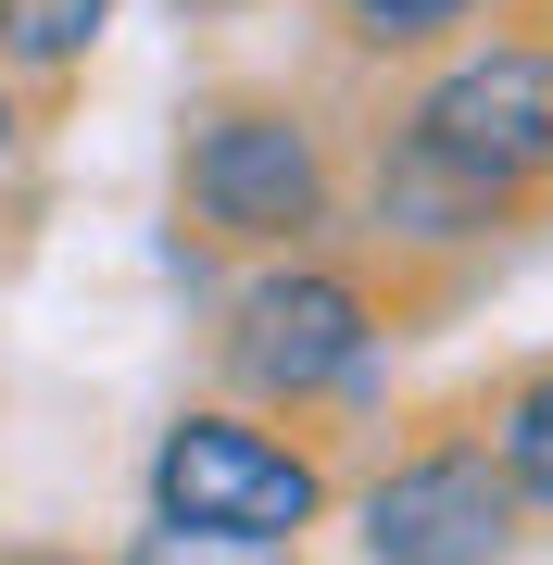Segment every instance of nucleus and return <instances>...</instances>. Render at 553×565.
I'll use <instances>...</instances> for the list:
<instances>
[{"label": "nucleus", "instance_id": "7ed1b4c3", "mask_svg": "<svg viewBox=\"0 0 553 565\" xmlns=\"http://www.w3.org/2000/svg\"><path fill=\"white\" fill-rule=\"evenodd\" d=\"M315 515H328V465H315V440H289V427L240 415V403H189L164 440H151V527L302 553Z\"/></svg>", "mask_w": 553, "mask_h": 565}, {"label": "nucleus", "instance_id": "0eeeda50", "mask_svg": "<svg viewBox=\"0 0 553 565\" xmlns=\"http://www.w3.org/2000/svg\"><path fill=\"white\" fill-rule=\"evenodd\" d=\"M478 13H491V0H328L340 39L352 51H390V63H428L453 39H478Z\"/></svg>", "mask_w": 553, "mask_h": 565}, {"label": "nucleus", "instance_id": "20e7f679", "mask_svg": "<svg viewBox=\"0 0 553 565\" xmlns=\"http://www.w3.org/2000/svg\"><path fill=\"white\" fill-rule=\"evenodd\" d=\"M214 364L252 390V403H328L377 364V302L340 277V264H252L226 289V327H214Z\"/></svg>", "mask_w": 553, "mask_h": 565}, {"label": "nucleus", "instance_id": "6e6552de", "mask_svg": "<svg viewBox=\"0 0 553 565\" xmlns=\"http://www.w3.org/2000/svg\"><path fill=\"white\" fill-rule=\"evenodd\" d=\"M491 465L515 478V503L553 515V352L529 364V377H503V403H491Z\"/></svg>", "mask_w": 553, "mask_h": 565}, {"label": "nucleus", "instance_id": "9d476101", "mask_svg": "<svg viewBox=\"0 0 553 565\" xmlns=\"http://www.w3.org/2000/svg\"><path fill=\"white\" fill-rule=\"evenodd\" d=\"M25 163V102H13V76H0V177Z\"/></svg>", "mask_w": 553, "mask_h": 565}, {"label": "nucleus", "instance_id": "423d86ee", "mask_svg": "<svg viewBox=\"0 0 553 565\" xmlns=\"http://www.w3.org/2000/svg\"><path fill=\"white\" fill-rule=\"evenodd\" d=\"M102 39H114V0H0V76L13 88L76 76Z\"/></svg>", "mask_w": 553, "mask_h": 565}, {"label": "nucleus", "instance_id": "39448f33", "mask_svg": "<svg viewBox=\"0 0 553 565\" xmlns=\"http://www.w3.org/2000/svg\"><path fill=\"white\" fill-rule=\"evenodd\" d=\"M515 478L491 465V440H415L352 490V541L365 565H503L515 553Z\"/></svg>", "mask_w": 553, "mask_h": 565}, {"label": "nucleus", "instance_id": "9b49d317", "mask_svg": "<svg viewBox=\"0 0 553 565\" xmlns=\"http://www.w3.org/2000/svg\"><path fill=\"white\" fill-rule=\"evenodd\" d=\"M202 13H214V0H202Z\"/></svg>", "mask_w": 553, "mask_h": 565}, {"label": "nucleus", "instance_id": "1a4fd4ad", "mask_svg": "<svg viewBox=\"0 0 553 565\" xmlns=\"http://www.w3.org/2000/svg\"><path fill=\"white\" fill-rule=\"evenodd\" d=\"M126 565H277V553H252V541H189V527H139Z\"/></svg>", "mask_w": 553, "mask_h": 565}, {"label": "nucleus", "instance_id": "f03ea898", "mask_svg": "<svg viewBox=\"0 0 553 565\" xmlns=\"http://www.w3.org/2000/svg\"><path fill=\"white\" fill-rule=\"evenodd\" d=\"M390 139L415 163H440L453 189H478L491 214H515L529 189H553V39L478 25V39L428 51V76L403 88V126Z\"/></svg>", "mask_w": 553, "mask_h": 565}, {"label": "nucleus", "instance_id": "f257e3e1", "mask_svg": "<svg viewBox=\"0 0 553 565\" xmlns=\"http://www.w3.org/2000/svg\"><path fill=\"white\" fill-rule=\"evenodd\" d=\"M177 226H202L214 252L289 264L302 239L340 226V151L289 88H226L177 126Z\"/></svg>", "mask_w": 553, "mask_h": 565}]
</instances>
